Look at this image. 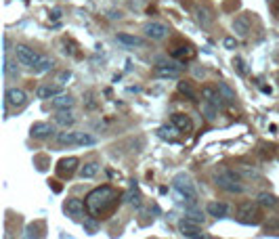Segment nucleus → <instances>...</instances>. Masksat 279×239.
<instances>
[{
    "instance_id": "5",
    "label": "nucleus",
    "mask_w": 279,
    "mask_h": 239,
    "mask_svg": "<svg viewBox=\"0 0 279 239\" xmlns=\"http://www.w3.org/2000/svg\"><path fill=\"white\" fill-rule=\"evenodd\" d=\"M15 55H17L19 65L30 67V69L36 67L40 63V59H42V55H38L36 50L30 48V47H25V44H17V47H15Z\"/></svg>"
},
{
    "instance_id": "20",
    "label": "nucleus",
    "mask_w": 279,
    "mask_h": 239,
    "mask_svg": "<svg viewBox=\"0 0 279 239\" xmlns=\"http://www.w3.org/2000/svg\"><path fill=\"white\" fill-rule=\"evenodd\" d=\"M118 42H122L124 47H143V40L139 36H130V34H118Z\"/></svg>"
},
{
    "instance_id": "10",
    "label": "nucleus",
    "mask_w": 279,
    "mask_h": 239,
    "mask_svg": "<svg viewBox=\"0 0 279 239\" xmlns=\"http://www.w3.org/2000/svg\"><path fill=\"white\" fill-rule=\"evenodd\" d=\"M53 126L46 122H36V124H32V128H30V137L32 139H36V141H42V139H48L50 135H53Z\"/></svg>"
},
{
    "instance_id": "3",
    "label": "nucleus",
    "mask_w": 279,
    "mask_h": 239,
    "mask_svg": "<svg viewBox=\"0 0 279 239\" xmlns=\"http://www.w3.org/2000/svg\"><path fill=\"white\" fill-rule=\"evenodd\" d=\"M258 201H243L237 208V220L243 225H260L263 223V212Z\"/></svg>"
},
{
    "instance_id": "1",
    "label": "nucleus",
    "mask_w": 279,
    "mask_h": 239,
    "mask_svg": "<svg viewBox=\"0 0 279 239\" xmlns=\"http://www.w3.org/2000/svg\"><path fill=\"white\" fill-rule=\"evenodd\" d=\"M120 197H122L120 193L113 187H109V185L97 187V189H93L84 199L86 212H89V216H93V218H105L120 203Z\"/></svg>"
},
{
    "instance_id": "11",
    "label": "nucleus",
    "mask_w": 279,
    "mask_h": 239,
    "mask_svg": "<svg viewBox=\"0 0 279 239\" xmlns=\"http://www.w3.org/2000/svg\"><path fill=\"white\" fill-rule=\"evenodd\" d=\"M84 210H86V203L82 199H78V197H72V199H67L65 201V212L72 218H80L84 216Z\"/></svg>"
},
{
    "instance_id": "34",
    "label": "nucleus",
    "mask_w": 279,
    "mask_h": 239,
    "mask_svg": "<svg viewBox=\"0 0 279 239\" xmlns=\"http://www.w3.org/2000/svg\"><path fill=\"white\" fill-rule=\"evenodd\" d=\"M61 17V11H53V19H59Z\"/></svg>"
},
{
    "instance_id": "18",
    "label": "nucleus",
    "mask_w": 279,
    "mask_h": 239,
    "mask_svg": "<svg viewBox=\"0 0 279 239\" xmlns=\"http://www.w3.org/2000/svg\"><path fill=\"white\" fill-rule=\"evenodd\" d=\"M55 122L59 124V126H63V128H67V126H74V122H76V116L72 111H59L57 116H55Z\"/></svg>"
},
{
    "instance_id": "21",
    "label": "nucleus",
    "mask_w": 279,
    "mask_h": 239,
    "mask_svg": "<svg viewBox=\"0 0 279 239\" xmlns=\"http://www.w3.org/2000/svg\"><path fill=\"white\" fill-rule=\"evenodd\" d=\"M256 201H258L263 208H275V206H279V199L273 195V193H260Z\"/></svg>"
},
{
    "instance_id": "19",
    "label": "nucleus",
    "mask_w": 279,
    "mask_h": 239,
    "mask_svg": "<svg viewBox=\"0 0 279 239\" xmlns=\"http://www.w3.org/2000/svg\"><path fill=\"white\" fill-rule=\"evenodd\" d=\"M172 57L174 59H181V61H189V59L195 57V50L191 48V47H179V48L172 50Z\"/></svg>"
},
{
    "instance_id": "17",
    "label": "nucleus",
    "mask_w": 279,
    "mask_h": 239,
    "mask_svg": "<svg viewBox=\"0 0 279 239\" xmlns=\"http://www.w3.org/2000/svg\"><path fill=\"white\" fill-rule=\"evenodd\" d=\"M80 132H59L57 135V143L59 145H78Z\"/></svg>"
},
{
    "instance_id": "15",
    "label": "nucleus",
    "mask_w": 279,
    "mask_h": 239,
    "mask_svg": "<svg viewBox=\"0 0 279 239\" xmlns=\"http://www.w3.org/2000/svg\"><path fill=\"white\" fill-rule=\"evenodd\" d=\"M195 19H197V23L202 25V28H208V25H212L214 17H212V11H210L208 6L197 4V6H195Z\"/></svg>"
},
{
    "instance_id": "28",
    "label": "nucleus",
    "mask_w": 279,
    "mask_h": 239,
    "mask_svg": "<svg viewBox=\"0 0 279 239\" xmlns=\"http://www.w3.org/2000/svg\"><path fill=\"white\" fill-rule=\"evenodd\" d=\"M179 93H181V95H187L191 101H197V95H195L193 88H191L189 82H179Z\"/></svg>"
},
{
    "instance_id": "7",
    "label": "nucleus",
    "mask_w": 279,
    "mask_h": 239,
    "mask_svg": "<svg viewBox=\"0 0 279 239\" xmlns=\"http://www.w3.org/2000/svg\"><path fill=\"white\" fill-rule=\"evenodd\" d=\"M28 103V95H25L21 88H6L4 93V105L6 107H23Z\"/></svg>"
},
{
    "instance_id": "29",
    "label": "nucleus",
    "mask_w": 279,
    "mask_h": 239,
    "mask_svg": "<svg viewBox=\"0 0 279 239\" xmlns=\"http://www.w3.org/2000/svg\"><path fill=\"white\" fill-rule=\"evenodd\" d=\"M124 197H126V201H128V203H133V206H137V208L141 206V193H139V189H137V187L130 189V193H126Z\"/></svg>"
},
{
    "instance_id": "12",
    "label": "nucleus",
    "mask_w": 279,
    "mask_h": 239,
    "mask_svg": "<svg viewBox=\"0 0 279 239\" xmlns=\"http://www.w3.org/2000/svg\"><path fill=\"white\" fill-rule=\"evenodd\" d=\"M250 17L248 15H239V17H235V21H233V32L237 34L239 38H246L248 34H250Z\"/></svg>"
},
{
    "instance_id": "24",
    "label": "nucleus",
    "mask_w": 279,
    "mask_h": 239,
    "mask_svg": "<svg viewBox=\"0 0 279 239\" xmlns=\"http://www.w3.org/2000/svg\"><path fill=\"white\" fill-rule=\"evenodd\" d=\"M155 74H158L160 78H179L181 76V69L179 67H166V65H160L158 69H155Z\"/></svg>"
},
{
    "instance_id": "30",
    "label": "nucleus",
    "mask_w": 279,
    "mask_h": 239,
    "mask_svg": "<svg viewBox=\"0 0 279 239\" xmlns=\"http://www.w3.org/2000/svg\"><path fill=\"white\" fill-rule=\"evenodd\" d=\"M97 143V139H94L93 135H89V132H80V139H78V145L80 147H89V145H94Z\"/></svg>"
},
{
    "instance_id": "2",
    "label": "nucleus",
    "mask_w": 279,
    "mask_h": 239,
    "mask_svg": "<svg viewBox=\"0 0 279 239\" xmlns=\"http://www.w3.org/2000/svg\"><path fill=\"white\" fill-rule=\"evenodd\" d=\"M212 181L216 187H221L223 191L229 193H241L243 185H241V174L237 170H231V168H223V170H216Z\"/></svg>"
},
{
    "instance_id": "25",
    "label": "nucleus",
    "mask_w": 279,
    "mask_h": 239,
    "mask_svg": "<svg viewBox=\"0 0 279 239\" xmlns=\"http://www.w3.org/2000/svg\"><path fill=\"white\" fill-rule=\"evenodd\" d=\"M97 172H99V164L97 162H89V164H84L80 168V176H82V179H93Z\"/></svg>"
},
{
    "instance_id": "8",
    "label": "nucleus",
    "mask_w": 279,
    "mask_h": 239,
    "mask_svg": "<svg viewBox=\"0 0 279 239\" xmlns=\"http://www.w3.org/2000/svg\"><path fill=\"white\" fill-rule=\"evenodd\" d=\"M78 166H80V159L78 157H63L57 164V174L61 179H72L74 172L78 170Z\"/></svg>"
},
{
    "instance_id": "14",
    "label": "nucleus",
    "mask_w": 279,
    "mask_h": 239,
    "mask_svg": "<svg viewBox=\"0 0 279 239\" xmlns=\"http://www.w3.org/2000/svg\"><path fill=\"white\" fill-rule=\"evenodd\" d=\"M59 95H61V86H57V84H40L36 88L38 99H55Z\"/></svg>"
},
{
    "instance_id": "23",
    "label": "nucleus",
    "mask_w": 279,
    "mask_h": 239,
    "mask_svg": "<svg viewBox=\"0 0 279 239\" xmlns=\"http://www.w3.org/2000/svg\"><path fill=\"white\" fill-rule=\"evenodd\" d=\"M202 96H204L208 103H212V105H221V99H223V96L216 95V91H214V88H210V86H204L202 88Z\"/></svg>"
},
{
    "instance_id": "26",
    "label": "nucleus",
    "mask_w": 279,
    "mask_h": 239,
    "mask_svg": "<svg viewBox=\"0 0 279 239\" xmlns=\"http://www.w3.org/2000/svg\"><path fill=\"white\" fill-rule=\"evenodd\" d=\"M53 65H55V61L53 59H48V57H42L40 59V63L34 67V74H46V72H50L53 69Z\"/></svg>"
},
{
    "instance_id": "9",
    "label": "nucleus",
    "mask_w": 279,
    "mask_h": 239,
    "mask_svg": "<svg viewBox=\"0 0 279 239\" xmlns=\"http://www.w3.org/2000/svg\"><path fill=\"white\" fill-rule=\"evenodd\" d=\"M145 36L151 40H164L168 36V28L160 21H149L145 25Z\"/></svg>"
},
{
    "instance_id": "6",
    "label": "nucleus",
    "mask_w": 279,
    "mask_h": 239,
    "mask_svg": "<svg viewBox=\"0 0 279 239\" xmlns=\"http://www.w3.org/2000/svg\"><path fill=\"white\" fill-rule=\"evenodd\" d=\"M179 229H181V233L185 235V237H191V239H202V237H204V233H202V223H197V220L189 218V216L181 220Z\"/></svg>"
},
{
    "instance_id": "31",
    "label": "nucleus",
    "mask_w": 279,
    "mask_h": 239,
    "mask_svg": "<svg viewBox=\"0 0 279 239\" xmlns=\"http://www.w3.org/2000/svg\"><path fill=\"white\" fill-rule=\"evenodd\" d=\"M265 233L267 235H279V218L269 220V223L265 225Z\"/></svg>"
},
{
    "instance_id": "27",
    "label": "nucleus",
    "mask_w": 279,
    "mask_h": 239,
    "mask_svg": "<svg viewBox=\"0 0 279 239\" xmlns=\"http://www.w3.org/2000/svg\"><path fill=\"white\" fill-rule=\"evenodd\" d=\"M237 172H239L241 176H246V179H252V176H254V179H258V176H260V172L256 170V168H252V166H248V164H239V166H237Z\"/></svg>"
},
{
    "instance_id": "4",
    "label": "nucleus",
    "mask_w": 279,
    "mask_h": 239,
    "mask_svg": "<svg viewBox=\"0 0 279 239\" xmlns=\"http://www.w3.org/2000/svg\"><path fill=\"white\" fill-rule=\"evenodd\" d=\"M172 185H174V189H177V193L181 197H185L189 203H195L197 201V191L193 187V183H191V179L187 174H177L172 179Z\"/></svg>"
},
{
    "instance_id": "22",
    "label": "nucleus",
    "mask_w": 279,
    "mask_h": 239,
    "mask_svg": "<svg viewBox=\"0 0 279 239\" xmlns=\"http://www.w3.org/2000/svg\"><path fill=\"white\" fill-rule=\"evenodd\" d=\"M74 105V99L69 95H59L53 99V107L55 109H67V107H72Z\"/></svg>"
},
{
    "instance_id": "16",
    "label": "nucleus",
    "mask_w": 279,
    "mask_h": 239,
    "mask_svg": "<svg viewBox=\"0 0 279 239\" xmlns=\"http://www.w3.org/2000/svg\"><path fill=\"white\" fill-rule=\"evenodd\" d=\"M206 212H208V216L223 218V216H227V212H229V206H227L225 201H210L206 206Z\"/></svg>"
},
{
    "instance_id": "32",
    "label": "nucleus",
    "mask_w": 279,
    "mask_h": 239,
    "mask_svg": "<svg viewBox=\"0 0 279 239\" xmlns=\"http://www.w3.org/2000/svg\"><path fill=\"white\" fill-rule=\"evenodd\" d=\"M233 65H237V69H239V74H241V76H246V74H248V69H246V65H243V61H241V59H235V61H233Z\"/></svg>"
},
{
    "instance_id": "33",
    "label": "nucleus",
    "mask_w": 279,
    "mask_h": 239,
    "mask_svg": "<svg viewBox=\"0 0 279 239\" xmlns=\"http://www.w3.org/2000/svg\"><path fill=\"white\" fill-rule=\"evenodd\" d=\"M223 44H225L227 48H235V44H237V42H235V38H225Z\"/></svg>"
},
{
    "instance_id": "13",
    "label": "nucleus",
    "mask_w": 279,
    "mask_h": 239,
    "mask_svg": "<svg viewBox=\"0 0 279 239\" xmlns=\"http://www.w3.org/2000/svg\"><path fill=\"white\" fill-rule=\"evenodd\" d=\"M172 126L179 132H191L193 130V122H191V118L185 116V113H174L172 116Z\"/></svg>"
}]
</instances>
